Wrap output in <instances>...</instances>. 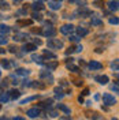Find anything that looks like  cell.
<instances>
[{
    "label": "cell",
    "mask_w": 119,
    "mask_h": 120,
    "mask_svg": "<svg viewBox=\"0 0 119 120\" xmlns=\"http://www.w3.org/2000/svg\"><path fill=\"white\" fill-rule=\"evenodd\" d=\"M103 101H104V104L105 105H115L116 104V100H115V97L114 96H111L110 93H104L103 94Z\"/></svg>",
    "instance_id": "obj_2"
},
{
    "label": "cell",
    "mask_w": 119,
    "mask_h": 120,
    "mask_svg": "<svg viewBox=\"0 0 119 120\" xmlns=\"http://www.w3.org/2000/svg\"><path fill=\"white\" fill-rule=\"evenodd\" d=\"M95 81L99 82L100 85H107L110 79H108V76H107V75H97V76H95Z\"/></svg>",
    "instance_id": "obj_7"
},
{
    "label": "cell",
    "mask_w": 119,
    "mask_h": 120,
    "mask_svg": "<svg viewBox=\"0 0 119 120\" xmlns=\"http://www.w3.org/2000/svg\"><path fill=\"white\" fill-rule=\"evenodd\" d=\"M67 68H68V70H71L73 72H79V68L75 67V66H73V64H67Z\"/></svg>",
    "instance_id": "obj_25"
},
{
    "label": "cell",
    "mask_w": 119,
    "mask_h": 120,
    "mask_svg": "<svg viewBox=\"0 0 119 120\" xmlns=\"http://www.w3.org/2000/svg\"><path fill=\"white\" fill-rule=\"evenodd\" d=\"M68 40H70V41H73V42H77V41H79L81 38L78 37V36H71V37L68 38Z\"/></svg>",
    "instance_id": "obj_31"
},
{
    "label": "cell",
    "mask_w": 119,
    "mask_h": 120,
    "mask_svg": "<svg viewBox=\"0 0 119 120\" xmlns=\"http://www.w3.org/2000/svg\"><path fill=\"white\" fill-rule=\"evenodd\" d=\"M78 14H81V16H82V15H89V14H90V11H89V10H88L86 7H83L82 10H81V8L78 10Z\"/></svg>",
    "instance_id": "obj_21"
},
{
    "label": "cell",
    "mask_w": 119,
    "mask_h": 120,
    "mask_svg": "<svg viewBox=\"0 0 119 120\" xmlns=\"http://www.w3.org/2000/svg\"><path fill=\"white\" fill-rule=\"evenodd\" d=\"M77 33H78V36H79V37H85V36L88 34V30L79 26V27H77Z\"/></svg>",
    "instance_id": "obj_13"
},
{
    "label": "cell",
    "mask_w": 119,
    "mask_h": 120,
    "mask_svg": "<svg viewBox=\"0 0 119 120\" xmlns=\"http://www.w3.org/2000/svg\"><path fill=\"white\" fill-rule=\"evenodd\" d=\"M51 116H52V117H58V113H56V112H52V113H51Z\"/></svg>",
    "instance_id": "obj_42"
},
{
    "label": "cell",
    "mask_w": 119,
    "mask_h": 120,
    "mask_svg": "<svg viewBox=\"0 0 119 120\" xmlns=\"http://www.w3.org/2000/svg\"><path fill=\"white\" fill-rule=\"evenodd\" d=\"M118 22H119V19L116 18V16H115V18H111V19H110V23H111V25H118Z\"/></svg>",
    "instance_id": "obj_32"
},
{
    "label": "cell",
    "mask_w": 119,
    "mask_h": 120,
    "mask_svg": "<svg viewBox=\"0 0 119 120\" xmlns=\"http://www.w3.org/2000/svg\"><path fill=\"white\" fill-rule=\"evenodd\" d=\"M47 67H48V70H53V68H56L58 67V61H53V63H51V64H48Z\"/></svg>",
    "instance_id": "obj_29"
},
{
    "label": "cell",
    "mask_w": 119,
    "mask_h": 120,
    "mask_svg": "<svg viewBox=\"0 0 119 120\" xmlns=\"http://www.w3.org/2000/svg\"><path fill=\"white\" fill-rule=\"evenodd\" d=\"M8 42V40L4 36H0V45H6Z\"/></svg>",
    "instance_id": "obj_28"
},
{
    "label": "cell",
    "mask_w": 119,
    "mask_h": 120,
    "mask_svg": "<svg viewBox=\"0 0 119 120\" xmlns=\"http://www.w3.org/2000/svg\"><path fill=\"white\" fill-rule=\"evenodd\" d=\"M22 0H14V4H18V3H21Z\"/></svg>",
    "instance_id": "obj_43"
},
{
    "label": "cell",
    "mask_w": 119,
    "mask_h": 120,
    "mask_svg": "<svg viewBox=\"0 0 119 120\" xmlns=\"http://www.w3.org/2000/svg\"><path fill=\"white\" fill-rule=\"evenodd\" d=\"M82 94H83V96H88V94H89V90H88V89H85L83 91H82Z\"/></svg>",
    "instance_id": "obj_38"
},
{
    "label": "cell",
    "mask_w": 119,
    "mask_h": 120,
    "mask_svg": "<svg viewBox=\"0 0 119 120\" xmlns=\"http://www.w3.org/2000/svg\"><path fill=\"white\" fill-rule=\"evenodd\" d=\"M18 75H22V76H28V75L30 74V71L29 70H25V68H18L16 71H15Z\"/></svg>",
    "instance_id": "obj_11"
},
{
    "label": "cell",
    "mask_w": 119,
    "mask_h": 120,
    "mask_svg": "<svg viewBox=\"0 0 119 120\" xmlns=\"http://www.w3.org/2000/svg\"><path fill=\"white\" fill-rule=\"evenodd\" d=\"M10 31H11L10 26H7V25H0V33L7 34V33H10Z\"/></svg>",
    "instance_id": "obj_15"
},
{
    "label": "cell",
    "mask_w": 119,
    "mask_h": 120,
    "mask_svg": "<svg viewBox=\"0 0 119 120\" xmlns=\"http://www.w3.org/2000/svg\"><path fill=\"white\" fill-rule=\"evenodd\" d=\"M6 52V51H4V49H1V48H0V55H1V53H4Z\"/></svg>",
    "instance_id": "obj_44"
},
{
    "label": "cell",
    "mask_w": 119,
    "mask_h": 120,
    "mask_svg": "<svg viewBox=\"0 0 119 120\" xmlns=\"http://www.w3.org/2000/svg\"><path fill=\"white\" fill-rule=\"evenodd\" d=\"M0 7H1V10H8L10 6H8L7 3H0Z\"/></svg>",
    "instance_id": "obj_34"
},
{
    "label": "cell",
    "mask_w": 119,
    "mask_h": 120,
    "mask_svg": "<svg viewBox=\"0 0 119 120\" xmlns=\"http://www.w3.org/2000/svg\"><path fill=\"white\" fill-rule=\"evenodd\" d=\"M32 31H33V33H41V29H33Z\"/></svg>",
    "instance_id": "obj_40"
},
{
    "label": "cell",
    "mask_w": 119,
    "mask_h": 120,
    "mask_svg": "<svg viewBox=\"0 0 119 120\" xmlns=\"http://www.w3.org/2000/svg\"><path fill=\"white\" fill-rule=\"evenodd\" d=\"M55 93H56V98H59V100L64 96V94L62 93V89H60V87H55Z\"/></svg>",
    "instance_id": "obj_22"
},
{
    "label": "cell",
    "mask_w": 119,
    "mask_h": 120,
    "mask_svg": "<svg viewBox=\"0 0 119 120\" xmlns=\"http://www.w3.org/2000/svg\"><path fill=\"white\" fill-rule=\"evenodd\" d=\"M73 30H74V26L73 25H64V26L60 27V33L62 34H71Z\"/></svg>",
    "instance_id": "obj_6"
},
{
    "label": "cell",
    "mask_w": 119,
    "mask_h": 120,
    "mask_svg": "<svg viewBox=\"0 0 119 120\" xmlns=\"http://www.w3.org/2000/svg\"><path fill=\"white\" fill-rule=\"evenodd\" d=\"M48 7L51 10H59L62 7V0H48Z\"/></svg>",
    "instance_id": "obj_3"
},
{
    "label": "cell",
    "mask_w": 119,
    "mask_h": 120,
    "mask_svg": "<svg viewBox=\"0 0 119 120\" xmlns=\"http://www.w3.org/2000/svg\"><path fill=\"white\" fill-rule=\"evenodd\" d=\"M33 19H37V21H41V19H43V16H41V15L38 14V12H34V14H33Z\"/></svg>",
    "instance_id": "obj_30"
},
{
    "label": "cell",
    "mask_w": 119,
    "mask_h": 120,
    "mask_svg": "<svg viewBox=\"0 0 119 120\" xmlns=\"http://www.w3.org/2000/svg\"><path fill=\"white\" fill-rule=\"evenodd\" d=\"M18 25H22V26L32 25V21H29V19H25V21H18Z\"/></svg>",
    "instance_id": "obj_26"
},
{
    "label": "cell",
    "mask_w": 119,
    "mask_h": 120,
    "mask_svg": "<svg viewBox=\"0 0 119 120\" xmlns=\"http://www.w3.org/2000/svg\"><path fill=\"white\" fill-rule=\"evenodd\" d=\"M82 49H83V48H82V45H78V46L75 48V51H77V52H81Z\"/></svg>",
    "instance_id": "obj_37"
},
{
    "label": "cell",
    "mask_w": 119,
    "mask_h": 120,
    "mask_svg": "<svg viewBox=\"0 0 119 120\" xmlns=\"http://www.w3.org/2000/svg\"><path fill=\"white\" fill-rule=\"evenodd\" d=\"M58 108H59L60 111H63V112L66 113V115H70V113H71L70 108H68V106H66L64 104H59V105H58Z\"/></svg>",
    "instance_id": "obj_12"
},
{
    "label": "cell",
    "mask_w": 119,
    "mask_h": 120,
    "mask_svg": "<svg viewBox=\"0 0 119 120\" xmlns=\"http://www.w3.org/2000/svg\"><path fill=\"white\" fill-rule=\"evenodd\" d=\"M36 96H33V97H28V98H25V100H22L21 101V104H26V102H29V101H33V100H36Z\"/></svg>",
    "instance_id": "obj_27"
},
{
    "label": "cell",
    "mask_w": 119,
    "mask_h": 120,
    "mask_svg": "<svg viewBox=\"0 0 119 120\" xmlns=\"http://www.w3.org/2000/svg\"><path fill=\"white\" fill-rule=\"evenodd\" d=\"M0 76H1V71H0Z\"/></svg>",
    "instance_id": "obj_45"
},
{
    "label": "cell",
    "mask_w": 119,
    "mask_h": 120,
    "mask_svg": "<svg viewBox=\"0 0 119 120\" xmlns=\"http://www.w3.org/2000/svg\"><path fill=\"white\" fill-rule=\"evenodd\" d=\"M16 49H18V48H16V46H14V45H11V46H10V52H12V53L16 52Z\"/></svg>",
    "instance_id": "obj_35"
},
{
    "label": "cell",
    "mask_w": 119,
    "mask_h": 120,
    "mask_svg": "<svg viewBox=\"0 0 119 120\" xmlns=\"http://www.w3.org/2000/svg\"><path fill=\"white\" fill-rule=\"evenodd\" d=\"M47 45H48L49 49H62L63 48V42L60 40H58V38H49Z\"/></svg>",
    "instance_id": "obj_1"
},
{
    "label": "cell",
    "mask_w": 119,
    "mask_h": 120,
    "mask_svg": "<svg viewBox=\"0 0 119 120\" xmlns=\"http://www.w3.org/2000/svg\"><path fill=\"white\" fill-rule=\"evenodd\" d=\"M0 64H1V67H4V68H11V63L7 59H3L0 61Z\"/></svg>",
    "instance_id": "obj_18"
},
{
    "label": "cell",
    "mask_w": 119,
    "mask_h": 120,
    "mask_svg": "<svg viewBox=\"0 0 119 120\" xmlns=\"http://www.w3.org/2000/svg\"><path fill=\"white\" fill-rule=\"evenodd\" d=\"M43 33H44V36H47V37H53V36H55V33H56V30L53 29L49 23H47V27L44 29Z\"/></svg>",
    "instance_id": "obj_4"
},
{
    "label": "cell",
    "mask_w": 119,
    "mask_h": 120,
    "mask_svg": "<svg viewBox=\"0 0 119 120\" xmlns=\"http://www.w3.org/2000/svg\"><path fill=\"white\" fill-rule=\"evenodd\" d=\"M101 23H103V21H101L99 16H93V18H92V25H93V26H100Z\"/></svg>",
    "instance_id": "obj_16"
},
{
    "label": "cell",
    "mask_w": 119,
    "mask_h": 120,
    "mask_svg": "<svg viewBox=\"0 0 119 120\" xmlns=\"http://www.w3.org/2000/svg\"><path fill=\"white\" fill-rule=\"evenodd\" d=\"M75 51V48H68V51H66V55H70V53H73Z\"/></svg>",
    "instance_id": "obj_36"
},
{
    "label": "cell",
    "mask_w": 119,
    "mask_h": 120,
    "mask_svg": "<svg viewBox=\"0 0 119 120\" xmlns=\"http://www.w3.org/2000/svg\"><path fill=\"white\" fill-rule=\"evenodd\" d=\"M34 44H37V45H41V40H37V38H36V40H34Z\"/></svg>",
    "instance_id": "obj_39"
},
{
    "label": "cell",
    "mask_w": 119,
    "mask_h": 120,
    "mask_svg": "<svg viewBox=\"0 0 119 120\" xmlns=\"http://www.w3.org/2000/svg\"><path fill=\"white\" fill-rule=\"evenodd\" d=\"M22 49L25 52H33L34 49H37V46H36V44H25L22 46Z\"/></svg>",
    "instance_id": "obj_9"
},
{
    "label": "cell",
    "mask_w": 119,
    "mask_h": 120,
    "mask_svg": "<svg viewBox=\"0 0 119 120\" xmlns=\"http://www.w3.org/2000/svg\"><path fill=\"white\" fill-rule=\"evenodd\" d=\"M89 68L90 70H101V68H103V64H101L100 61L92 60V61H89Z\"/></svg>",
    "instance_id": "obj_8"
},
{
    "label": "cell",
    "mask_w": 119,
    "mask_h": 120,
    "mask_svg": "<svg viewBox=\"0 0 119 120\" xmlns=\"http://www.w3.org/2000/svg\"><path fill=\"white\" fill-rule=\"evenodd\" d=\"M8 100H10V97H8L7 93H4V94H0V102H7Z\"/></svg>",
    "instance_id": "obj_23"
},
{
    "label": "cell",
    "mask_w": 119,
    "mask_h": 120,
    "mask_svg": "<svg viewBox=\"0 0 119 120\" xmlns=\"http://www.w3.org/2000/svg\"><path fill=\"white\" fill-rule=\"evenodd\" d=\"M44 56H45V57H48V59H56V56H55V55H53L52 52L47 51V49L44 51Z\"/></svg>",
    "instance_id": "obj_20"
},
{
    "label": "cell",
    "mask_w": 119,
    "mask_h": 120,
    "mask_svg": "<svg viewBox=\"0 0 119 120\" xmlns=\"http://www.w3.org/2000/svg\"><path fill=\"white\" fill-rule=\"evenodd\" d=\"M52 104V100H47V101H43V102H40V106H43V108H47V106H51Z\"/></svg>",
    "instance_id": "obj_24"
},
{
    "label": "cell",
    "mask_w": 119,
    "mask_h": 120,
    "mask_svg": "<svg viewBox=\"0 0 119 120\" xmlns=\"http://www.w3.org/2000/svg\"><path fill=\"white\" fill-rule=\"evenodd\" d=\"M111 67L115 70V71H118V60H115V61H112L111 63Z\"/></svg>",
    "instance_id": "obj_33"
},
{
    "label": "cell",
    "mask_w": 119,
    "mask_h": 120,
    "mask_svg": "<svg viewBox=\"0 0 119 120\" xmlns=\"http://www.w3.org/2000/svg\"><path fill=\"white\" fill-rule=\"evenodd\" d=\"M96 6H97V7H103L104 4H103V3H100V1H96Z\"/></svg>",
    "instance_id": "obj_41"
},
{
    "label": "cell",
    "mask_w": 119,
    "mask_h": 120,
    "mask_svg": "<svg viewBox=\"0 0 119 120\" xmlns=\"http://www.w3.org/2000/svg\"><path fill=\"white\" fill-rule=\"evenodd\" d=\"M32 8H33V10H43V8H44V6H43V3H40V1H38V3L32 4Z\"/></svg>",
    "instance_id": "obj_19"
},
{
    "label": "cell",
    "mask_w": 119,
    "mask_h": 120,
    "mask_svg": "<svg viewBox=\"0 0 119 120\" xmlns=\"http://www.w3.org/2000/svg\"><path fill=\"white\" fill-rule=\"evenodd\" d=\"M108 7H110V10H111V11H118V0H114V1H111V3L108 4Z\"/></svg>",
    "instance_id": "obj_14"
},
{
    "label": "cell",
    "mask_w": 119,
    "mask_h": 120,
    "mask_svg": "<svg viewBox=\"0 0 119 120\" xmlns=\"http://www.w3.org/2000/svg\"><path fill=\"white\" fill-rule=\"evenodd\" d=\"M7 94H8V97L14 98V100H16V98H19V96H21V93H19L18 90H10V91H8Z\"/></svg>",
    "instance_id": "obj_10"
},
{
    "label": "cell",
    "mask_w": 119,
    "mask_h": 120,
    "mask_svg": "<svg viewBox=\"0 0 119 120\" xmlns=\"http://www.w3.org/2000/svg\"><path fill=\"white\" fill-rule=\"evenodd\" d=\"M32 60H34L36 63H38V64H43V56H40V55H32Z\"/></svg>",
    "instance_id": "obj_17"
},
{
    "label": "cell",
    "mask_w": 119,
    "mask_h": 120,
    "mask_svg": "<svg viewBox=\"0 0 119 120\" xmlns=\"http://www.w3.org/2000/svg\"><path fill=\"white\" fill-rule=\"evenodd\" d=\"M26 115L29 117H32V119H36V117L40 116V109H37V108H30L29 111L26 112Z\"/></svg>",
    "instance_id": "obj_5"
}]
</instances>
